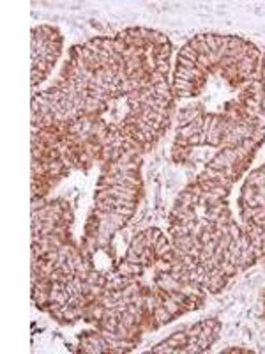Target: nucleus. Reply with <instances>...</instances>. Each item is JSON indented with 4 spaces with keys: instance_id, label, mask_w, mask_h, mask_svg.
Listing matches in <instances>:
<instances>
[{
    "instance_id": "nucleus-2",
    "label": "nucleus",
    "mask_w": 265,
    "mask_h": 354,
    "mask_svg": "<svg viewBox=\"0 0 265 354\" xmlns=\"http://www.w3.org/2000/svg\"><path fill=\"white\" fill-rule=\"evenodd\" d=\"M219 333V321H205L177 331L175 335L154 347V353H202L214 344Z\"/></svg>"
},
{
    "instance_id": "nucleus-1",
    "label": "nucleus",
    "mask_w": 265,
    "mask_h": 354,
    "mask_svg": "<svg viewBox=\"0 0 265 354\" xmlns=\"http://www.w3.org/2000/svg\"><path fill=\"white\" fill-rule=\"evenodd\" d=\"M62 36L55 27L41 25L32 28V87L44 82L61 57Z\"/></svg>"
}]
</instances>
